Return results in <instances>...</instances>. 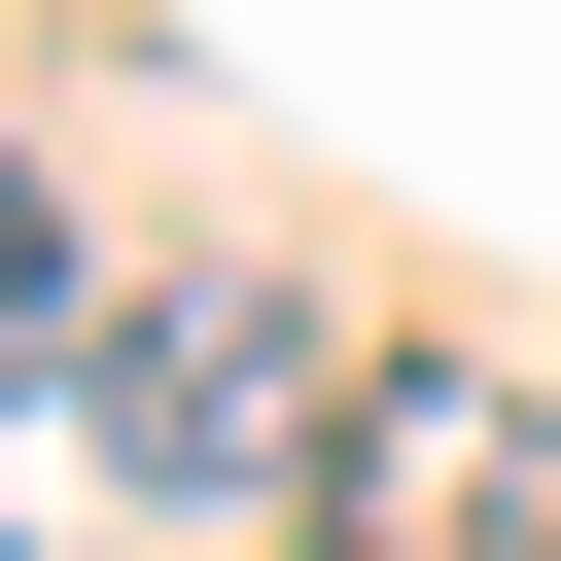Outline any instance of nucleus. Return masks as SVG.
Wrapping results in <instances>:
<instances>
[{
    "instance_id": "obj_2",
    "label": "nucleus",
    "mask_w": 561,
    "mask_h": 561,
    "mask_svg": "<svg viewBox=\"0 0 561 561\" xmlns=\"http://www.w3.org/2000/svg\"><path fill=\"white\" fill-rule=\"evenodd\" d=\"M316 561H561V421L491 351H386L351 456H316Z\"/></svg>"
},
{
    "instance_id": "obj_1",
    "label": "nucleus",
    "mask_w": 561,
    "mask_h": 561,
    "mask_svg": "<svg viewBox=\"0 0 561 561\" xmlns=\"http://www.w3.org/2000/svg\"><path fill=\"white\" fill-rule=\"evenodd\" d=\"M316 456H351L316 280H140V351H105V491H316Z\"/></svg>"
},
{
    "instance_id": "obj_3",
    "label": "nucleus",
    "mask_w": 561,
    "mask_h": 561,
    "mask_svg": "<svg viewBox=\"0 0 561 561\" xmlns=\"http://www.w3.org/2000/svg\"><path fill=\"white\" fill-rule=\"evenodd\" d=\"M35 351H105V316H70V210H35V140H0V386H35Z\"/></svg>"
}]
</instances>
